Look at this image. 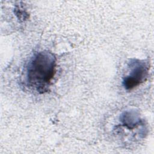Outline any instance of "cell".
<instances>
[{"label": "cell", "mask_w": 154, "mask_h": 154, "mask_svg": "<svg viewBox=\"0 0 154 154\" xmlns=\"http://www.w3.org/2000/svg\"><path fill=\"white\" fill-rule=\"evenodd\" d=\"M56 58L48 51L37 53L29 61L26 67V82L38 93L48 91L56 69Z\"/></svg>", "instance_id": "6da1fadb"}, {"label": "cell", "mask_w": 154, "mask_h": 154, "mask_svg": "<svg viewBox=\"0 0 154 154\" xmlns=\"http://www.w3.org/2000/svg\"><path fill=\"white\" fill-rule=\"evenodd\" d=\"M139 120L140 119L137 116L134 115L131 112H126L125 113L124 116H122V121L123 122L125 126L130 129L135 127V125L138 123Z\"/></svg>", "instance_id": "3957f363"}, {"label": "cell", "mask_w": 154, "mask_h": 154, "mask_svg": "<svg viewBox=\"0 0 154 154\" xmlns=\"http://www.w3.org/2000/svg\"><path fill=\"white\" fill-rule=\"evenodd\" d=\"M129 73L123 78V85L128 90L135 88L143 82L148 75L149 66L143 61L134 60L130 63Z\"/></svg>", "instance_id": "7a4b0ae2"}]
</instances>
